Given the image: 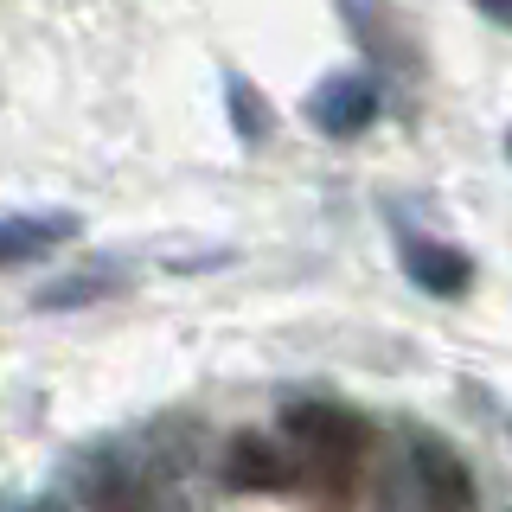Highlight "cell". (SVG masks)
<instances>
[{"mask_svg": "<svg viewBox=\"0 0 512 512\" xmlns=\"http://www.w3.org/2000/svg\"><path fill=\"white\" fill-rule=\"evenodd\" d=\"M474 506H480L474 468L442 436L410 429L404 455H397V480H391V512H474Z\"/></svg>", "mask_w": 512, "mask_h": 512, "instance_id": "cell-2", "label": "cell"}, {"mask_svg": "<svg viewBox=\"0 0 512 512\" xmlns=\"http://www.w3.org/2000/svg\"><path fill=\"white\" fill-rule=\"evenodd\" d=\"M404 276L423 288V295H436V301H455V295H468L474 288V256L461 250V244H442V237H404Z\"/></svg>", "mask_w": 512, "mask_h": 512, "instance_id": "cell-8", "label": "cell"}, {"mask_svg": "<svg viewBox=\"0 0 512 512\" xmlns=\"http://www.w3.org/2000/svg\"><path fill=\"white\" fill-rule=\"evenodd\" d=\"M135 282L128 269H109V263H90V269H71V276L45 282L39 295H32V308L39 314H71V308H96V301L122 295V288Z\"/></svg>", "mask_w": 512, "mask_h": 512, "instance_id": "cell-9", "label": "cell"}, {"mask_svg": "<svg viewBox=\"0 0 512 512\" xmlns=\"http://www.w3.org/2000/svg\"><path fill=\"white\" fill-rule=\"evenodd\" d=\"M474 7H480V13H487V20H493V26H512V0H474Z\"/></svg>", "mask_w": 512, "mask_h": 512, "instance_id": "cell-11", "label": "cell"}, {"mask_svg": "<svg viewBox=\"0 0 512 512\" xmlns=\"http://www.w3.org/2000/svg\"><path fill=\"white\" fill-rule=\"evenodd\" d=\"M20 512H64V506H52V500H32V506H20Z\"/></svg>", "mask_w": 512, "mask_h": 512, "instance_id": "cell-12", "label": "cell"}, {"mask_svg": "<svg viewBox=\"0 0 512 512\" xmlns=\"http://www.w3.org/2000/svg\"><path fill=\"white\" fill-rule=\"evenodd\" d=\"M378 109H384V84L372 71H327L308 90V122L327 141H359L378 122Z\"/></svg>", "mask_w": 512, "mask_h": 512, "instance_id": "cell-3", "label": "cell"}, {"mask_svg": "<svg viewBox=\"0 0 512 512\" xmlns=\"http://www.w3.org/2000/svg\"><path fill=\"white\" fill-rule=\"evenodd\" d=\"M282 442L295 461V480H314L327 506H346V487L359 480V455L372 442L359 410L327 404V397H301L282 410Z\"/></svg>", "mask_w": 512, "mask_h": 512, "instance_id": "cell-1", "label": "cell"}, {"mask_svg": "<svg viewBox=\"0 0 512 512\" xmlns=\"http://www.w3.org/2000/svg\"><path fill=\"white\" fill-rule=\"evenodd\" d=\"M77 500L84 512H154V480L128 448H90L77 461Z\"/></svg>", "mask_w": 512, "mask_h": 512, "instance_id": "cell-4", "label": "cell"}, {"mask_svg": "<svg viewBox=\"0 0 512 512\" xmlns=\"http://www.w3.org/2000/svg\"><path fill=\"white\" fill-rule=\"evenodd\" d=\"M224 103H231V135L244 141V148H263V141L276 135V109H269V96L256 90L244 71L224 77Z\"/></svg>", "mask_w": 512, "mask_h": 512, "instance_id": "cell-10", "label": "cell"}, {"mask_svg": "<svg viewBox=\"0 0 512 512\" xmlns=\"http://www.w3.org/2000/svg\"><path fill=\"white\" fill-rule=\"evenodd\" d=\"M84 237L77 212H0V269H26Z\"/></svg>", "mask_w": 512, "mask_h": 512, "instance_id": "cell-6", "label": "cell"}, {"mask_svg": "<svg viewBox=\"0 0 512 512\" xmlns=\"http://www.w3.org/2000/svg\"><path fill=\"white\" fill-rule=\"evenodd\" d=\"M340 20H346L352 39H359V52L372 58L378 71H391L397 84H410V77L423 71V58H416V39L397 26V13L384 7V0H340Z\"/></svg>", "mask_w": 512, "mask_h": 512, "instance_id": "cell-5", "label": "cell"}, {"mask_svg": "<svg viewBox=\"0 0 512 512\" xmlns=\"http://www.w3.org/2000/svg\"><path fill=\"white\" fill-rule=\"evenodd\" d=\"M224 487L231 493H288L295 487V461H288L282 442L256 436V429H237L231 442H224Z\"/></svg>", "mask_w": 512, "mask_h": 512, "instance_id": "cell-7", "label": "cell"}]
</instances>
